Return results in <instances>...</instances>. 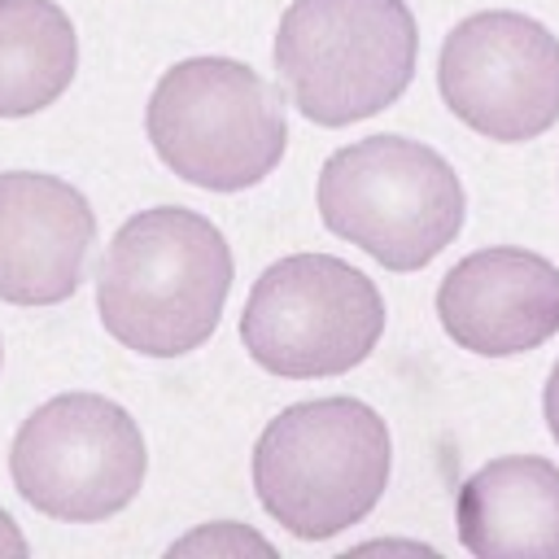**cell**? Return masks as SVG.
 Instances as JSON below:
<instances>
[{
	"mask_svg": "<svg viewBox=\"0 0 559 559\" xmlns=\"http://www.w3.org/2000/svg\"><path fill=\"white\" fill-rule=\"evenodd\" d=\"M231 288L223 231L183 205L131 214L96 271L105 332L148 358H179L210 341Z\"/></svg>",
	"mask_w": 559,
	"mask_h": 559,
	"instance_id": "cell-1",
	"label": "cell"
},
{
	"mask_svg": "<svg viewBox=\"0 0 559 559\" xmlns=\"http://www.w3.org/2000/svg\"><path fill=\"white\" fill-rule=\"evenodd\" d=\"M389 472V424L358 397L284 406L253 445V489L262 511L301 542H323L367 520Z\"/></svg>",
	"mask_w": 559,
	"mask_h": 559,
	"instance_id": "cell-2",
	"label": "cell"
},
{
	"mask_svg": "<svg viewBox=\"0 0 559 559\" xmlns=\"http://www.w3.org/2000/svg\"><path fill=\"white\" fill-rule=\"evenodd\" d=\"M319 218L389 271L428 266L463 231L467 197L454 166L406 135H367L319 170Z\"/></svg>",
	"mask_w": 559,
	"mask_h": 559,
	"instance_id": "cell-3",
	"label": "cell"
},
{
	"mask_svg": "<svg viewBox=\"0 0 559 559\" xmlns=\"http://www.w3.org/2000/svg\"><path fill=\"white\" fill-rule=\"evenodd\" d=\"M144 131L179 179L210 192L262 183L288 144L284 92L231 57H188L148 96Z\"/></svg>",
	"mask_w": 559,
	"mask_h": 559,
	"instance_id": "cell-4",
	"label": "cell"
},
{
	"mask_svg": "<svg viewBox=\"0 0 559 559\" xmlns=\"http://www.w3.org/2000/svg\"><path fill=\"white\" fill-rule=\"evenodd\" d=\"M419 31L406 0H293L275 31V70L319 127L389 109L415 74Z\"/></svg>",
	"mask_w": 559,
	"mask_h": 559,
	"instance_id": "cell-5",
	"label": "cell"
},
{
	"mask_svg": "<svg viewBox=\"0 0 559 559\" xmlns=\"http://www.w3.org/2000/svg\"><path fill=\"white\" fill-rule=\"evenodd\" d=\"M384 332L380 288L332 253H288L271 262L245 301L240 341L249 358L284 380L345 376Z\"/></svg>",
	"mask_w": 559,
	"mask_h": 559,
	"instance_id": "cell-6",
	"label": "cell"
},
{
	"mask_svg": "<svg viewBox=\"0 0 559 559\" xmlns=\"http://www.w3.org/2000/svg\"><path fill=\"white\" fill-rule=\"evenodd\" d=\"M148 454L135 419L100 393H57L35 406L13 445L9 476L17 493L66 524L118 515L144 485Z\"/></svg>",
	"mask_w": 559,
	"mask_h": 559,
	"instance_id": "cell-7",
	"label": "cell"
},
{
	"mask_svg": "<svg viewBox=\"0 0 559 559\" xmlns=\"http://www.w3.org/2000/svg\"><path fill=\"white\" fill-rule=\"evenodd\" d=\"M445 109L485 140L524 144L559 122V39L528 13L463 17L437 61Z\"/></svg>",
	"mask_w": 559,
	"mask_h": 559,
	"instance_id": "cell-8",
	"label": "cell"
},
{
	"mask_svg": "<svg viewBox=\"0 0 559 559\" xmlns=\"http://www.w3.org/2000/svg\"><path fill=\"white\" fill-rule=\"evenodd\" d=\"M437 319L459 349L511 358L559 332V266L528 249H476L437 288Z\"/></svg>",
	"mask_w": 559,
	"mask_h": 559,
	"instance_id": "cell-9",
	"label": "cell"
},
{
	"mask_svg": "<svg viewBox=\"0 0 559 559\" xmlns=\"http://www.w3.org/2000/svg\"><path fill=\"white\" fill-rule=\"evenodd\" d=\"M96 240L87 197L39 170L0 175V301L57 306L74 297Z\"/></svg>",
	"mask_w": 559,
	"mask_h": 559,
	"instance_id": "cell-10",
	"label": "cell"
},
{
	"mask_svg": "<svg viewBox=\"0 0 559 559\" xmlns=\"http://www.w3.org/2000/svg\"><path fill=\"white\" fill-rule=\"evenodd\" d=\"M459 542L476 559H559V467L507 454L459 489Z\"/></svg>",
	"mask_w": 559,
	"mask_h": 559,
	"instance_id": "cell-11",
	"label": "cell"
},
{
	"mask_svg": "<svg viewBox=\"0 0 559 559\" xmlns=\"http://www.w3.org/2000/svg\"><path fill=\"white\" fill-rule=\"evenodd\" d=\"M79 70V35L52 0H0V118L48 109Z\"/></svg>",
	"mask_w": 559,
	"mask_h": 559,
	"instance_id": "cell-12",
	"label": "cell"
},
{
	"mask_svg": "<svg viewBox=\"0 0 559 559\" xmlns=\"http://www.w3.org/2000/svg\"><path fill=\"white\" fill-rule=\"evenodd\" d=\"M175 555H210V559L258 555V559H266V555H271V542L258 537V533L245 528V524L218 520V524H201V528H192L188 537H179V542L170 546V559H175Z\"/></svg>",
	"mask_w": 559,
	"mask_h": 559,
	"instance_id": "cell-13",
	"label": "cell"
},
{
	"mask_svg": "<svg viewBox=\"0 0 559 559\" xmlns=\"http://www.w3.org/2000/svg\"><path fill=\"white\" fill-rule=\"evenodd\" d=\"M0 559H26V537L9 511H0Z\"/></svg>",
	"mask_w": 559,
	"mask_h": 559,
	"instance_id": "cell-14",
	"label": "cell"
},
{
	"mask_svg": "<svg viewBox=\"0 0 559 559\" xmlns=\"http://www.w3.org/2000/svg\"><path fill=\"white\" fill-rule=\"evenodd\" d=\"M542 411H546V428H550V437L559 441V362L550 367V380H546V393H542Z\"/></svg>",
	"mask_w": 559,
	"mask_h": 559,
	"instance_id": "cell-15",
	"label": "cell"
},
{
	"mask_svg": "<svg viewBox=\"0 0 559 559\" xmlns=\"http://www.w3.org/2000/svg\"><path fill=\"white\" fill-rule=\"evenodd\" d=\"M362 555L367 550H384V555H432V546H424V542H367V546H358Z\"/></svg>",
	"mask_w": 559,
	"mask_h": 559,
	"instance_id": "cell-16",
	"label": "cell"
},
{
	"mask_svg": "<svg viewBox=\"0 0 559 559\" xmlns=\"http://www.w3.org/2000/svg\"><path fill=\"white\" fill-rule=\"evenodd\" d=\"M0 358H4V349H0Z\"/></svg>",
	"mask_w": 559,
	"mask_h": 559,
	"instance_id": "cell-17",
	"label": "cell"
}]
</instances>
